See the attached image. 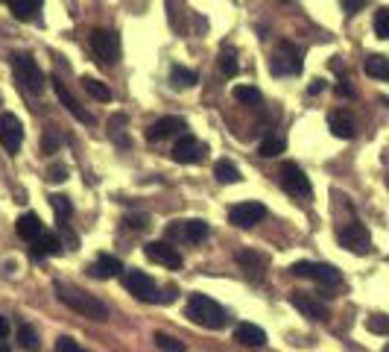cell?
<instances>
[{
    "mask_svg": "<svg viewBox=\"0 0 389 352\" xmlns=\"http://www.w3.org/2000/svg\"><path fill=\"white\" fill-rule=\"evenodd\" d=\"M290 273L299 276V279L319 282V285H339V282H343V273H339L334 265H322V262H296L290 267Z\"/></svg>",
    "mask_w": 389,
    "mask_h": 352,
    "instance_id": "cell-6",
    "label": "cell"
},
{
    "mask_svg": "<svg viewBox=\"0 0 389 352\" xmlns=\"http://www.w3.org/2000/svg\"><path fill=\"white\" fill-rule=\"evenodd\" d=\"M182 129H187L185 117L170 114V117H161V121H155V124L147 127V141H164V138H173V135L182 132Z\"/></svg>",
    "mask_w": 389,
    "mask_h": 352,
    "instance_id": "cell-18",
    "label": "cell"
},
{
    "mask_svg": "<svg viewBox=\"0 0 389 352\" xmlns=\"http://www.w3.org/2000/svg\"><path fill=\"white\" fill-rule=\"evenodd\" d=\"M18 341H21V346L27 349V352H38L41 349V341H38V332L30 326V323H23V326H18Z\"/></svg>",
    "mask_w": 389,
    "mask_h": 352,
    "instance_id": "cell-29",
    "label": "cell"
},
{
    "mask_svg": "<svg viewBox=\"0 0 389 352\" xmlns=\"http://www.w3.org/2000/svg\"><path fill=\"white\" fill-rule=\"evenodd\" d=\"M278 179H281V185H284V191H287V194H293V197H310V191H313L307 174L299 168L296 161H284V164H281Z\"/></svg>",
    "mask_w": 389,
    "mask_h": 352,
    "instance_id": "cell-10",
    "label": "cell"
},
{
    "mask_svg": "<svg viewBox=\"0 0 389 352\" xmlns=\"http://www.w3.org/2000/svg\"><path fill=\"white\" fill-rule=\"evenodd\" d=\"M56 299L62 305H67L70 311H77V314H82L88 320H97V323L109 320V305L103 299H97L94 294H88V291H80V288H70V285L56 282Z\"/></svg>",
    "mask_w": 389,
    "mask_h": 352,
    "instance_id": "cell-2",
    "label": "cell"
},
{
    "mask_svg": "<svg viewBox=\"0 0 389 352\" xmlns=\"http://www.w3.org/2000/svg\"><path fill=\"white\" fill-rule=\"evenodd\" d=\"M220 70H223V74H226L229 80H231V77H237V70H240V65H237V53H234V50H229V47L220 53Z\"/></svg>",
    "mask_w": 389,
    "mask_h": 352,
    "instance_id": "cell-34",
    "label": "cell"
},
{
    "mask_svg": "<svg viewBox=\"0 0 389 352\" xmlns=\"http://www.w3.org/2000/svg\"><path fill=\"white\" fill-rule=\"evenodd\" d=\"M12 70H15V80L21 88H27L30 94H41L47 80H44V70L38 68V62L30 53H15L12 56Z\"/></svg>",
    "mask_w": 389,
    "mask_h": 352,
    "instance_id": "cell-3",
    "label": "cell"
},
{
    "mask_svg": "<svg viewBox=\"0 0 389 352\" xmlns=\"http://www.w3.org/2000/svg\"><path fill=\"white\" fill-rule=\"evenodd\" d=\"M383 352H389V343H386V346H383Z\"/></svg>",
    "mask_w": 389,
    "mask_h": 352,
    "instance_id": "cell-47",
    "label": "cell"
},
{
    "mask_svg": "<svg viewBox=\"0 0 389 352\" xmlns=\"http://www.w3.org/2000/svg\"><path fill=\"white\" fill-rule=\"evenodd\" d=\"M0 352H12V349H9V346H6L4 341H0Z\"/></svg>",
    "mask_w": 389,
    "mask_h": 352,
    "instance_id": "cell-46",
    "label": "cell"
},
{
    "mask_svg": "<svg viewBox=\"0 0 389 352\" xmlns=\"http://www.w3.org/2000/svg\"><path fill=\"white\" fill-rule=\"evenodd\" d=\"M208 223L199 218H187V220H173L167 226V238L179 241V244H202L208 238Z\"/></svg>",
    "mask_w": 389,
    "mask_h": 352,
    "instance_id": "cell-5",
    "label": "cell"
},
{
    "mask_svg": "<svg viewBox=\"0 0 389 352\" xmlns=\"http://www.w3.org/2000/svg\"><path fill=\"white\" fill-rule=\"evenodd\" d=\"M0 144L9 156H15L23 144V127L12 112H0Z\"/></svg>",
    "mask_w": 389,
    "mask_h": 352,
    "instance_id": "cell-12",
    "label": "cell"
},
{
    "mask_svg": "<svg viewBox=\"0 0 389 352\" xmlns=\"http://www.w3.org/2000/svg\"><path fill=\"white\" fill-rule=\"evenodd\" d=\"M208 150H205V144L199 138H193V135H182L179 138V144L173 147V159L179 161V164H197V161H202V156H205Z\"/></svg>",
    "mask_w": 389,
    "mask_h": 352,
    "instance_id": "cell-15",
    "label": "cell"
},
{
    "mask_svg": "<svg viewBox=\"0 0 389 352\" xmlns=\"http://www.w3.org/2000/svg\"><path fill=\"white\" fill-rule=\"evenodd\" d=\"M173 299H176V288H173V285H170V288L164 291V302H173Z\"/></svg>",
    "mask_w": 389,
    "mask_h": 352,
    "instance_id": "cell-45",
    "label": "cell"
},
{
    "mask_svg": "<svg viewBox=\"0 0 389 352\" xmlns=\"http://www.w3.org/2000/svg\"><path fill=\"white\" fill-rule=\"evenodd\" d=\"M266 218V206L263 203H255V200H249V203H234L231 208H229V223H234V226H240V229H252L255 223H261Z\"/></svg>",
    "mask_w": 389,
    "mask_h": 352,
    "instance_id": "cell-11",
    "label": "cell"
},
{
    "mask_svg": "<svg viewBox=\"0 0 389 352\" xmlns=\"http://www.w3.org/2000/svg\"><path fill=\"white\" fill-rule=\"evenodd\" d=\"M50 206H53V211H56V223H67L70 215H74V206H70V200H67L65 194H53V197H50Z\"/></svg>",
    "mask_w": 389,
    "mask_h": 352,
    "instance_id": "cell-31",
    "label": "cell"
},
{
    "mask_svg": "<svg viewBox=\"0 0 389 352\" xmlns=\"http://www.w3.org/2000/svg\"><path fill=\"white\" fill-rule=\"evenodd\" d=\"M270 70H273V77H296V74H299V70H302V53L296 50L293 41L281 38V41L275 44Z\"/></svg>",
    "mask_w": 389,
    "mask_h": 352,
    "instance_id": "cell-4",
    "label": "cell"
},
{
    "mask_svg": "<svg viewBox=\"0 0 389 352\" xmlns=\"http://www.w3.org/2000/svg\"><path fill=\"white\" fill-rule=\"evenodd\" d=\"M214 176H217V182H220V185H234V182L243 179L240 171H237V164H231L229 159H220V161L214 164Z\"/></svg>",
    "mask_w": 389,
    "mask_h": 352,
    "instance_id": "cell-25",
    "label": "cell"
},
{
    "mask_svg": "<svg viewBox=\"0 0 389 352\" xmlns=\"http://www.w3.org/2000/svg\"><path fill=\"white\" fill-rule=\"evenodd\" d=\"M185 317L199 326V329H211V332H217V329H226L229 326V314L226 309L217 299L205 297V294H190L187 302H185Z\"/></svg>",
    "mask_w": 389,
    "mask_h": 352,
    "instance_id": "cell-1",
    "label": "cell"
},
{
    "mask_svg": "<svg viewBox=\"0 0 389 352\" xmlns=\"http://www.w3.org/2000/svg\"><path fill=\"white\" fill-rule=\"evenodd\" d=\"M234 341L243 343V346H263L266 343V332L255 323H240L234 329Z\"/></svg>",
    "mask_w": 389,
    "mask_h": 352,
    "instance_id": "cell-22",
    "label": "cell"
},
{
    "mask_svg": "<svg viewBox=\"0 0 389 352\" xmlns=\"http://www.w3.org/2000/svg\"><path fill=\"white\" fill-rule=\"evenodd\" d=\"M328 127L336 138H354V121L349 117V112H331L328 114Z\"/></svg>",
    "mask_w": 389,
    "mask_h": 352,
    "instance_id": "cell-24",
    "label": "cell"
},
{
    "mask_svg": "<svg viewBox=\"0 0 389 352\" xmlns=\"http://www.w3.org/2000/svg\"><path fill=\"white\" fill-rule=\"evenodd\" d=\"M237 265L243 267V273H246L249 279H255V282L263 279L266 258H263L261 252H255V250H243V252H237Z\"/></svg>",
    "mask_w": 389,
    "mask_h": 352,
    "instance_id": "cell-20",
    "label": "cell"
},
{
    "mask_svg": "<svg viewBox=\"0 0 389 352\" xmlns=\"http://www.w3.org/2000/svg\"><path fill=\"white\" fill-rule=\"evenodd\" d=\"M336 241H339V247H346L349 252H354V255H366L369 250H372V235H369V229L363 226V223H357V220H351V223H346L343 229L336 232Z\"/></svg>",
    "mask_w": 389,
    "mask_h": 352,
    "instance_id": "cell-7",
    "label": "cell"
},
{
    "mask_svg": "<svg viewBox=\"0 0 389 352\" xmlns=\"http://www.w3.org/2000/svg\"><path fill=\"white\" fill-rule=\"evenodd\" d=\"M375 33L378 38H389V6H380L375 12Z\"/></svg>",
    "mask_w": 389,
    "mask_h": 352,
    "instance_id": "cell-36",
    "label": "cell"
},
{
    "mask_svg": "<svg viewBox=\"0 0 389 352\" xmlns=\"http://www.w3.org/2000/svg\"><path fill=\"white\" fill-rule=\"evenodd\" d=\"M6 332H9V323H6V317H0V341L6 338Z\"/></svg>",
    "mask_w": 389,
    "mask_h": 352,
    "instance_id": "cell-44",
    "label": "cell"
},
{
    "mask_svg": "<svg viewBox=\"0 0 389 352\" xmlns=\"http://www.w3.org/2000/svg\"><path fill=\"white\" fill-rule=\"evenodd\" d=\"M85 273L88 276H94V279H114V276H124V262H120L117 255H109V252H103V255H97L94 262L85 267Z\"/></svg>",
    "mask_w": 389,
    "mask_h": 352,
    "instance_id": "cell-16",
    "label": "cell"
},
{
    "mask_svg": "<svg viewBox=\"0 0 389 352\" xmlns=\"http://www.w3.org/2000/svg\"><path fill=\"white\" fill-rule=\"evenodd\" d=\"M366 329L375 335H389V317L386 314H378V317H369L366 320Z\"/></svg>",
    "mask_w": 389,
    "mask_h": 352,
    "instance_id": "cell-37",
    "label": "cell"
},
{
    "mask_svg": "<svg viewBox=\"0 0 389 352\" xmlns=\"http://www.w3.org/2000/svg\"><path fill=\"white\" fill-rule=\"evenodd\" d=\"M322 88H325V82H322V80H313V82H310V88H307V91H310V94H319V91H322Z\"/></svg>",
    "mask_w": 389,
    "mask_h": 352,
    "instance_id": "cell-43",
    "label": "cell"
},
{
    "mask_svg": "<svg viewBox=\"0 0 389 352\" xmlns=\"http://www.w3.org/2000/svg\"><path fill=\"white\" fill-rule=\"evenodd\" d=\"M62 147V135H59V129H47L44 135H41V153H56Z\"/></svg>",
    "mask_w": 389,
    "mask_h": 352,
    "instance_id": "cell-35",
    "label": "cell"
},
{
    "mask_svg": "<svg viewBox=\"0 0 389 352\" xmlns=\"http://www.w3.org/2000/svg\"><path fill=\"white\" fill-rule=\"evenodd\" d=\"M82 85L85 91L91 94L94 100H100V103H109L111 100V88L103 82V80H94V77H82Z\"/></svg>",
    "mask_w": 389,
    "mask_h": 352,
    "instance_id": "cell-28",
    "label": "cell"
},
{
    "mask_svg": "<svg viewBox=\"0 0 389 352\" xmlns=\"http://www.w3.org/2000/svg\"><path fill=\"white\" fill-rule=\"evenodd\" d=\"M197 70H190V68H182L176 65L173 70H170V82H173V88H190V85H197Z\"/></svg>",
    "mask_w": 389,
    "mask_h": 352,
    "instance_id": "cell-27",
    "label": "cell"
},
{
    "mask_svg": "<svg viewBox=\"0 0 389 352\" xmlns=\"http://www.w3.org/2000/svg\"><path fill=\"white\" fill-rule=\"evenodd\" d=\"M88 41H91V50L97 53V59L103 65H114L120 59V38L114 30H94L88 36Z\"/></svg>",
    "mask_w": 389,
    "mask_h": 352,
    "instance_id": "cell-8",
    "label": "cell"
},
{
    "mask_svg": "<svg viewBox=\"0 0 389 352\" xmlns=\"http://www.w3.org/2000/svg\"><path fill=\"white\" fill-rule=\"evenodd\" d=\"M124 285H126V291L135 297V299H141V302H161V294H158V288H155V282L143 273V270H126L124 273Z\"/></svg>",
    "mask_w": 389,
    "mask_h": 352,
    "instance_id": "cell-9",
    "label": "cell"
},
{
    "mask_svg": "<svg viewBox=\"0 0 389 352\" xmlns=\"http://www.w3.org/2000/svg\"><path fill=\"white\" fill-rule=\"evenodd\" d=\"M336 94H339V97H351V85H349V80H339V82H336Z\"/></svg>",
    "mask_w": 389,
    "mask_h": 352,
    "instance_id": "cell-42",
    "label": "cell"
},
{
    "mask_svg": "<svg viewBox=\"0 0 389 352\" xmlns=\"http://www.w3.org/2000/svg\"><path fill=\"white\" fill-rule=\"evenodd\" d=\"M363 70L375 80H389V59L380 53H372V56H366V62H363Z\"/></svg>",
    "mask_w": 389,
    "mask_h": 352,
    "instance_id": "cell-26",
    "label": "cell"
},
{
    "mask_svg": "<svg viewBox=\"0 0 389 352\" xmlns=\"http://www.w3.org/2000/svg\"><path fill=\"white\" fill-rule=\"evenodd\" d=\"M15 232H18V238H23V241H35L38 235L44 232V223H41V218L35 215V211H27V215H21L18 220H15Z\"/></svg>",
    "mask_w": 389,
    "mask_h": 352,
    "instance_id": "cell-21",
    "label": "cell"
},
{
    "mask_svg": "<svg viewBox=\"0 0 389 352\" xmlns=\"http://www.w3.org/2000/svg\"><path fill=\"white\" fill-rule=\"evenodd\" d=\"M30 255L35 258V262L62 255V238H59V235H53V232H41L38 238L33 241V247H30Z\"/></svg>",
    "mask_w": 389,
    "mask_h": 352,
    "instance_id": "cell-19",
    "label": "cell"
},
{
    "mask_svg": "<svg viewBox=\"0 0 389 352\" xmlns=\"http://www.w3.org/2000/svg\"><path fill=\"white\" fill-rule=\"evenodd\" d=\"M284 147H287V141L284 138H278V135H266L261 144H258V153L263 156V159H273V156H278V153H284Z\"/></svg>",
    "mask_w": 389,
    "mask_h": 352,
    "instance_id": "cell-30",
    "label": "cell"
},
{
    "mask_svg": "<svg viewBox=\"0 0 389 352\" xmlns=\"http://www.w3.org/2000/svg\"><path fill=\"white\" fill-rule=\"evenodd\" d=\"M234 100L246 106H261V91L255 85H234Z\"/></svg>",
    "mask_w": 389,
    "mask_h": 352,
    "instance_id": "cell-32",
    "label": "cell"
},
{
    "mask_svg": "<svg viewBox=\"0 0 389 352\" xmlns=\"http://www.w3.org/2000/svg\"><path fill=\"white\" fill-rule=\"evenodd\" d=\"M290 305H293L296 311H302V317L316 320V323H322V320L331 317L328 309H325V305H322L319 299H313L310 294H302V291H293V294H290Z\"/></svg>",
    "mask_w": 389,
    "mask_h": 352,
    "instance_id": "cell-14",
    "label": "cell"
},
{
    "mask_svg": "<svg viewBox=\"0 0 389 352\" xmlns=\"http://www.w3.org/2000/svg\"><path fill=\"white\" fill-rule=\"evenodd\" d=\"M363 4H366V0H343V9H346L349 15H354V12L363 9Z\"/></svg>",
    "mask_w": 389,
    "mask_h": 352,
    "instance_id": "cell-41",
    "label": "cell"
},
{
    "mask_svg": "<svg viewBox=\"0 0 389 352\" xmlns=\"http://www.w3.org/2000/svg\"><path fill=\"white\" fill-rule=\"evenodd\" d=\"M56 352H88V349H82L74 338H67V335H62V338H56Z\"/></svg>",
    "mask_w": 389,
    "mask_h": 352,
    "instance_id": "cell-38",
    "label": "cell"
},
{
    "mask_svg": "<svg viewBox=\"0 0 389 352\" xmlns=\"http://www.w3.org/2000/svg\"><path fill=\"white\" fill-rule=\"evenodd\" d=\"M47 179L56 182V185H59V182H65V179H67V168H65V164H59V161H56V164H50V171H47Z\"/></svg>",
    "mask_w": 389,
    "mask_h": 352,
    "instance_id": "cell-40",
    "label": "cell"
},
{
    "mask_svg": "<svg viewBox=\"0 0 389 352\" xmlns=\"http://www.w3.org/2000/svg\"><path fill=\"white\" fill-rule=\"evenodd\" d=\"M143 255H147L153 265H161V267H170V270L182 267V255L170 241H150L147 247H143Z\"/></svg>",
    "mask_w": 389,
    "mask_h": 352,
    "instance_id": "cell-13",
    "label": "cell"
},
{
    "mask_svg": "<svg viewBox=\"0 0 389 352\" xmlns=\"http://www.w3.org/2000/svg\"><path fill=\"white\" fill-rule=\"evenodd\" d=\"M124 223H126L129 229H138V232H147V229H150V218H147V215H129Z\"/></svg>",
    "mask_w": 389,
    "mask_h": 352,
    "instance_id": "cell-39",
    "label": "cell"
},
{
    "mask_svg": "<svg viewBox=\"0 0 389 352\" xmlns=\"http://www.w3.org/2000/svg\"><path fill=\"white\" fill-rule=\"evenodd\" d=\"M4 4L9 6V12H12L18 21H35L44 0H4Z\"/></svg>",
    "mask_w": 389,
    "mask_h": 352,
    "instance_id": "cell-23",
    "label": "cell"
},
{
    "mask_svg": "<svg viewBox=\"0 0 389 352\" xmlns=\"http://www.w3.org/2000/svg\"><path fill=\"white\" fill-rule=\"evenodd\" d=\"M155 346L158 349H164V352H187V346L182 343V341H176L173 335H164V332H155Z\"/></svg>",
    "mask_w": 389,
    "mask_h": 352,
    "instance_id": "cell-33",
    "label": "cell"
},
{
    "mask_svg": "<svg viewBox=\"0 0 389 352\" xmlns=\"http://www.w3.org/2000/svg\"><path fill=\"white\" fill-rule=\"evenodd\" d=\"M50 85H53V91H56V97H59V103H62V106H65V109H67L70 114H74V117H77V121H80V124H91V114H88V112H85V109L80 106V100H77V97H74V94H70V91H67V85H65V82H62L59 77H53V80H50Z\"/></svg>",
    "mask_w": 389,
    "mask_h": 352,
    "instance_id": "cell-17",
    "label": "cell"
}]
</instances>
